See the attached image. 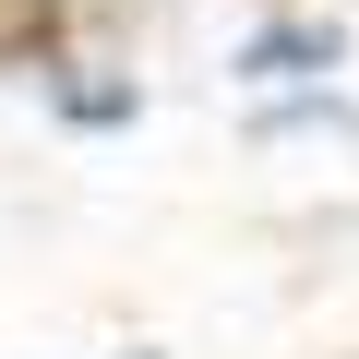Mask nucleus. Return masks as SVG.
<instances>
[{
    "label": "nucleus",
    "instance_id": "obj_1",
    "mask_svg": "<svg viewBox=\"0 0 359 359\" xmlns=\"http://www.w3.org/2000/svg\"><path fill=\"white\" fill-rule=\"evenodd\" d=\"M132 359H156V347H132Z\"/></svg>",
    "mask_w": 359,
    "mask_h": 359
}]
</instances>
